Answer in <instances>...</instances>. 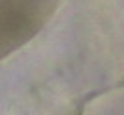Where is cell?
<instances>
[{
	"label": "cell",
	"instance_id": "cell-1",
	"mask_svg": "<svg viewBox=\"0 0 124 115\" xmlns=\"http://www.w3.org/2000/svg\"><path fill=\"white\" fill-rule=\"evenodd\" d=\"M56 0H0V59L24 47L45 26Z\"/></svg>",
	"mask_w": 124,
	"mask_h": 115
}]
</instances>
